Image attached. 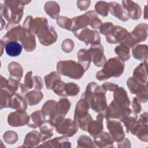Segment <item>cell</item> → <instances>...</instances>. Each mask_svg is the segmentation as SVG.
Segmentation results:
<instances>
[{
    "label": "cell",
    "instance_id": "cell-1",
    "mask_svg": "<svg viewBox=\"0 0 148 148\" xmlns=\"http://www.w3.org/2000/svg\"><path fill=\"white\" fill-rule=\"evenodd\" d=\"M106 92L101 85L98 86L95 82H92L87 84L81 98L87 102L92 110L97 113H102L108 106L105 96Z\"/></svg>",
    "mask_w": 148,
    "mask_h": 148
},
{
    "label": "cell",
    "instance_id": "cell-2",
    "mask_svg": "<svg viewBox=\"0 0 148 148\" xmlns=\"http://www.w3.org/2000/svg\"><path fill=\"white\" fill-rule=\"evenodd\" d=\"M31 30L37 35L40 43L42 45L50 46L57 41V32L53 27L49 25L48 20L45 17L34 18Z\"/></svg>",
    "mask_w": 148,
    "mask_h": 148
},
{
    "label": "cell",
    "instance_id": "cell-3",
    "mask_svg": "<svg viewBox=\"0 0 148 148\" xmlns=\"http://www.w3.org/2000/svg\"><path fill=\"white\" fill-rule=\"evenodd\" d=\"M30 2V1H5L4 4H1V16L8 21V25L18 24L23 16L24 6Z\"/></svg>",
    "mask_w": 148,
    "mask_h": 148
},
{
    "label": "cell",
    "instance_id": "cell-4",
    "mask_svg": "<svg viewBox=\"0 0 148 148\" xmlns=\"http://www.w3.org/2000/svg\"><path fill=\"white\" fill-rule=\"evenodd\" d=\"M101 70L96 73L95 77L99 81H103L112 77H120L123 73L125 64L118 57H114L107 60Z\"/></svg>",
    "mask_w": 148,
    "mask_h": 148
},
{
    "label": "cell",
    "instance_id": "cell-5",
    "mask_svg": "<svg viewBox=\"0 0 148 148\" xmlns=\"http://www.w3.org/2000/svg\"><path fill=\"white\" fill-rule=\"evenodd\" d=\"M57 72L73 79H80L84 75L85 70L79 63L72 60L60 61L57 64Z\"/></svg>",
    "mask_w": 148,
    "mask_h": 148
},
{
    "label": "cell",
    "instance_id": "cell-6",
    "mask_svg": "<svg viewBox=\"0 0 148 148\" xmlns=\"http://www.w3.org/2000/svg\"><path fill=\"white\" fill-rule=\"evenodd\" d=\"M90 107L87 102L83 98H80L77 101L74 112V120L83 131H87L90 123L93 120L91 115L88 113Z\"/></svg>",
    "mask_w": 148,
    "mask_h": 148
},
{
    "label": "cell",
    "instance_id": "cell-7",
    "mask_svg": "<svg viewBox=\"0 0 148 148\" xmlns=\"http://www.w3.org/2000/svg\"><path fill=\"white\" fill-rule=\"evenodd\" d=\"M106 40L110 44H124L130 48L135 46L130 33L124 28L114 25L109 34L106 36Z\"/></svg>",
    "mask_w": 148,
    "mask_h": 148
},
{
    "label": "cell",
    "instance_id": "cell-8",
    "mask_svg": "<svg viewBox=\"0 0 148 148\" xmlns=\"http://www.w3.org/2000/svg\"><path fill=\"white\" fill-rule=\"evenodd\" d=\"M70 108L71 102L66 98H62L56 102L49 119V121L54 127L58 125L64 120Z\"/></svg>",
    "mask_w": 148,
    "mask_h": 148
},
{
    "label": "cell",
    "instance_id": "cell-9",
    "mask_svg": "<svg viewBox=\"0 0 148 148\" xmlns=\"http://www.w3.org/2000/svg\"><path fill=\"white\" fill-rule=\"evenodd\" d=\"M147 116V112L142 113L139 120L136 121L130 129L132 135L136 136L139 139L145 142L148 141Z\"/></svg>",
    "mask_w": 148,
    "mask_h": 148
},
{
    "label": "cell",
    "instance_id": "cell-10",
    "mask_svg": "<svg viewBox=\"0 0 148 148\" xmlns=\"http://www.w3.org/2000/svg\"><path fill=\"white\" fill-rule=\"evenodd\" d=\"M129 90L132 94L136 95V98L140 102L146 103L148 100L147 83H140L133 77H129L127 81Z\"/></svg>",
    "mask_w": 148,
    "mask_h": 148
},
{
    "label": "cell",
    "instance_id": "cell-11",
    "mask_svg": "<svg viewBox=\"0 0 148 148\" xmlns=\"http://www.w3.org/2000/svg\"><path fill=\"white\" fill-rule=\"evenodd\" d=\"M73 34L79 40L84 42L86 45L100 44L101 38L97 31L91 30L86 27L73 32Z\"/></svg>",
    "mask_w": 148,
    "mask_h": 148
},
{
    "label": "cell",
    "instance_id": "cell-12",
    "mask_svg": "<svg viewBox=\"0 0 148 148\" xmlns=\"http://www.w3.org/2000/svg\"><path fill=\"white\" fill-rule=\"evenodd\" d=\"M53 90L57 95L62 97H66L77 95L80 91V87L77 84L73 82L64 83L61 80Z\"/></svg>",
    "mask_w": 148,
    "mask_h": 148
},
{
    "label": "cell",
    "instance_id": "cell-13",
    "mask_svg": "<svg viewBox=\"0 0 148 148\" xmlns=\"http://www.w3.org/2000/svg\"><path fill=\"white\" fill-rule=\"evenodd\" d=\"M106 126L113 140L117 142H121L125 138V132L121 123L117 120H106Z\"/></svg>",
    "mask_w": 148,
    "mask_h": 148
},
{
    "label": "cell",
    "instance_id": "cell-14",
    "mask_svg": "<svg viewBox=\"0 0 148 148\" xmlns=\"http://www.w3.org/2000/svg\"><path fill=\"white\" fill-rule=\"evenodd\" d=\"M29 116L28 115L25 110H16L11 112L8 116V123L11 127H21L28 124Z\"/></svg>",
    "mask_w": 148,
    "mask_h": 148
},
{
    "label": "cell",
    "instance_id": "cell-15",
    "mask_svg": "<svg viewBox=\"0 0 148 148\" xmlns=\"http://www.w3.org/2000/svg\"><path fill=\"white\" fill-rule=\"evenodd\" d=\"M55 128L58 134L67 137H72L77 132L78 126L75 120L71 119H64Z\"/></svg>",
    "mask_w": 148,
    "mask_h": 148
},
{
    "label": "cell",
    "instance_id": "cell-16",
    "mask_svg": "<svg viewBox=\"0 0 148 148\" xmlns=\"http://www.w3.org/2000/svg\"><path fill=\"white\" fill-rule=\"evenodd\" d=\"M91 61L98 67H101L106 61V58L104 54V48L101 44L91 45L88 49Z\"/></svg>",
    "mask_w": 148,
    "mask_h": 148
},
{
    "label": "cell",
    "instance_id": "cell-17",
    "mask_svg": "<svg viewBox=\"0 0 148 148\" xmlns=\"http://www.w3.org/2000/svg\"><path fill=\"white\" fill-rule=\"evenodd\" d=\"M131 109L130 108H124L119 106L113 100L107 106L105 109V113L104 117L106 120L108 119H119L120 117L130 111Z\"/></svg>",
    "mask_w": 148,
    "mask_h": 148
},
{
    "label": "cell",
    "instance_id": "cell-18",
    "mask_svg": "<svg viewBox=\"0 0 148 148\" xmlns=\"http://www.w3.org/2000/svg\"><path fill=\"white\" fill-rule=\"evenodd\" d=\"M20 41L24 49L27 52L33 51L36 49V44L35 37L34 32L31 30L23 28Z\"/></svg>",
    "mask_w": 148,
    "mask_h": 148
},
{
    "label": "cell",
    "instance_id": "cell-19",
    "mask_svg": "<svg viewBox=\"0 0 148 148\" xmlns=\"http://www.w3.org/2000/svg\"><path fill=\"white\" fill-rule=\"evenodd\" d=\"M6 34L3 36L1 40L4 44L9 42H17L20 40L23 27L20 24L6 25Z\"/></svg>",
    "mask_w": 148,
    "mask_h": 148
},
{
    "label": "cell",
    "instance_id": "cell-20",
    "mask_svg": "<svg viewBox=\"0 0 148 148\" xmlns=\"http://www.w3.org/2000/svg\"><path fill=\"white\" fill-rule=\"evenodd\" d=\"M147 29L148 25L146 23H140L134 28L130 34L135 45L147 39Z\"/></svg>",
    "mask_w": 148,
    "mask_h": 148
},
{
    "label": "cell",
    "instance_id": "cell-21",
    "mask_svg": "<svg viewBox=\"0 0 148 148\" xmlns=\"http://www.w3.org/2000/svg\"><path fill=\"white\" fill-rule=\"evenodd\" d=\"M122 5L128 13L129 18L132 20H138L140 18L142 10L140 6L132 1H123Z\"/></svg>",
    "mask_w": 148,
    "mask_h": 148
},
{
    "label": "cell",
    "instance_id": "cell-22",
    "mask_svg": "<svg viewBox=\"0 0 148 148\" xmlns=\"http://www.w3.org/2000/svg\"><path fill=\"white\" fill-rule=\"evenodd\" d=\"M42 142H44L42 134L40 132L33 130L26 135L23 146L25 147H36L39 146V144Z\"/></svg>",
    "mask_w": 148,
    "mask_h": 148
},
{
    "label": "cell",
    "instance_id": "cell-23",
    "mask_svg": "<svg viewBox=\"0 0 148 148\" xmlns=\"http://www.w3.org/2000/svg\"><path fill=\"white\" fill-rule=\"evenodd\" d=\"M109 11L114 17L122 21H127L129 19L128 13L122 5L115 2H108Z\"/></svg>",
    "mask_w": 148,
    "mask_h": 148
},
{
    "label": "cell",
    "instance_id": "cell-24",
    "mask_svg": "<svg viewBox=\"0 0 148 148\" xmlns=\"http://www.w3.org/2000/svg\"><path fill=\"white\" fill-rule=\"evenodd\" d=\"M113 92V101L124 108H129L131 104L130 100L124 88L119 87Z\"/></svg>",
    "mask_w": 148,
    "mask_h": 148
},
{
    "label": "cell",
    "instance_id": "cell-25",
    "mask_svg": "<svg viewBox=\"0 0 148 148\" xmlns=\"http://www.w3.org/2000/svg\"><path fill=\"white\" fill-rule=\"evenodd\" d=\"M104 118V114L102 113H99L96 117V120H92L89 124L87 131L89 134L93 137V138L97 136L100 134L103 128V120Z\"/></svg>",
    "mask_w": 148,
    "mask_h": 148
},
{
    "label": "cell",
    "instance_id": "cell-26",
    "mask_svg": "<svg viewBox=\"0 0 148 148\" xmlns=\"http://www.w3.org/2000/svg\"><path fill=\"white\" fill-rule=\"evenodd\" d=\"M39 147H71V143L68 140V138L66 136H62L60 137H56L52 139L49 140L45 142H43Z\"/></svg>",
    "mask_w": 148,
    "mask_h": 148
},
{
    "label": "cell",
    "instance_id": "cell-27",
    "mask_svg": "<svg viewBox=\"0 0 148 148\" xmlns=\"http://www.w3.org/2000/svg\"><path fill=\"white\" fill-rule=\"evenodd\" d=\"M94 142L97 147H113L114 140L110 135L103 131L94 138Z\"/></svg>",
    "mask_w": 148,
    "mask_h": 148
},
{
    "label": "cell",
    "instance_id": "cell-28",
    "mask_svg": "<svg viewBox=\"0 0 148 148\" xmlns=\"http://www.w3.org/2000/svg\"><path fill=\"white\" fill-rule=\"evenodd\" d=\"M72 23L71 31L73 32L81 29L86 28L87 26L90 24V18L86 12L84 14L72 18Z\"/></svg>",
    "mask_w": 148,
    "mask_h": 148
},
{
    "label": "cell",
    "instance_id": "cell-29",
    "mask_svg": "<svg viewBox=\"0 0 148 148\" xmlns=\"http://www.w3.org/2000/svg\"><path fill=\"white\" fill-rule=\"evenodd\" d=\"M147 60H144L138 66H137L133 71L132 77L137 81L142 83H147Z\"/></svg>",
    "mask_w": 148,
    "mask_h": 148
},
{
    "label": "cell",
    "instance_id": "cell-30",
    "mask_svg": "<svg viewBox=\"0 0 148 148\" xmlns=\"http://www.w3.org/2000/svg\"><path fill=\"white\" fill-rule=\"evenodd\" d=\"M45 121V115L42 110H36L29 115V121L27 124L30 128H36Z\"/></svg>",
    "mask_w": 148,
    "mask_h": 148
},
{
    "label": "cell",
    "instance_id": "cell-31",
    "mask_svg": "<svg viewBox=\"0 0 148 148\" xmlns=\"http://www.w3.org/2000/svg\"><path fill=\"white\" fill-rule=\"evenodd\" d=\"M119 119L124 123L127 133H129L131 128L138 119V115L137 113L131 109L130 111L121 116Z\"/></svg>",
    "mask_w": 148,
    "mask_h": 148
},
{
    "label": "cell",
    "instance_id": "cell-32",
    "mask_svg": "<svg viewBox=\"0 0 148 148\" xmlns=\"http://www.w3.org/2000/svg\"><path fill=\"white\" fill-rule=\"evenodd\" d=\"M77 57L78 62L84 68L85 71H86L89 68L91 62V58L88 49H80L77 53Z\"/></svg>",
    "mask_w": 148,
    "mask_h": 148
},
{
    "label": "cell",
    "instance_id": "cell-33",
    "mask_svg": "<svg viewBox=\"0 0 148 148\" xmlns=\"http://www.w3.org/2000/svg\"><path fill=\"white\" fill-rule=\"evenodd\" d=\"M10 74L9 77L20 81L23 75V69L21 65L17 62H11L8 66Z\"/></svg>",
    "mask_w": 148,
    "mask_h": 148
},
{
    "label": "cell",
    "instance_id": "cell-34",
    "mask_svg": "<svg viewBox=\"0 0 148 148\" xmlns=\"http://www.w3.org/2000/svg\"><path fill=\"white\" fill-rule=\"evenodd\" d=\"M147 51L146 45H136L132 47V54L134 58L139 61L147 60Z\"/></svg>",
    "mask_w": 148,
    "mask_h": 148
},
{
    "label": "cell",
    "instance_id": "cell-35",
    "mask_svg": "<svg viewBox=\"0 0 148 148\" xmlns=\"http://www.w3.org/2000/svg\"><path fill=\"white\" fill-rule=\"evenodd\" d=\"M44 9L45 12L53 19H57L59 17L60 7L55 1H48L45 3Z\"/></svg>",
    "mask_w": 148,
    "mask_h": 148
},
{
    "label": "cell",
    "instance_id": "cell-36",
    "mask_svg": "<svg viewBox=\"0 0 148 148\" xmlns=\"http://www.w3.org/2000/svg\"><path fill=\"white\" fill-rule=\"evenodd\" d=\"M43 98V93L40 90L35 89L28 92L25 95V99L29 106H34L39 103Z\"/></svg>",
    "mask_w": 148,
    "mask_h": 148
},
{
    "label": "cell",
    "instance_id": "cell-37",
    "mask_svg": "<svg viewBox=\"0 0 148 148\" xmlns=\"http://www.w3.org/2000/svg\"><path fill=\"white\" fill-rule=\"evenodd\" d=\"M5 49L9 56L17 57L21 54L23 46L17 42H9L5 44Z\"/></svg>",
    "mask_w": 148,
    "mask_h": 148
},
{
    "label": "cell",
    "instance_id": "cell-38",
    "mask_svg": "<svg viewBox=\"0 0 148 148\" xmlns=\"http://www.w3.org/2000/svg\"><path fill=\"white\" fill-rule=\"evenodd\" d=\"M44 79L46 87L48 90H53L61 80L60 75L55 71H53L45 76Z\"/></svg>",
    "mask_w": 148,
    "mask_h": 148
},
{
    "label": "cell",
    "instance_id": "cell-39",
    "mask_svg": "<svg viewBox=\"0 0 148 148\" xmlns=\"http://www.w3.org/2000/svg\"><path fill=\"white\" fill-rule=\"evenodd\" d=\"M27 108V103L23 97L18 93H15L12 97L10 108L16 110H25Z\"/></svg>",
    "mask_w": 148,
    "mask_h": 148
},
{
    "label": "cell",
    "instance_id": "cell-40",
    "mask_svg": "<svg viewBox=\"0 0 148 148\" xmlns=\"http://www.w3.org/2000/svg\"><path fill=\"white\" fill-rule=\"evenodd\" d=\"M14 94L11 92L6 88H1L0 95V108H10L12 97Z\"/></svg>",
    "mask_w": 148,
    "mask_h": 148
},
{
    "label": "cell",
    "instance_id": "cell-41",
    "mask_svg": "<svg viewBox=\"0 0 148 148\" xmlns=\"http://www.w3.org/2000/svg\"><path fill=\"white\" fill-rule=\"evenodd\" d=\"M114 52L118 57L124 62L128 61L131 57L130 48L124 44H120L116 46L114 49Z\"/></svg>",
    "mask_w": 148,
    "mask_h": 148
},
{
    "label": "cell",
    "instance_id": "cell-42",
    "mask_svg": "<svg viewBox=\"0 0 148 148\" xmlns=\"http://www.w3.org/2000/svg\"><path fill=\"white\" fill-rule=\"evenodd\" d=\"M54 127L51 125L50 121L48 120H45L40 126L39 130L40 133L43 135V141L47 140V139L51 138L53 136V131Z\"/></svg>",
    "mask_w": 148,
    "mask_h": 148
},
{
    "label": "cell",
    "instance_id": "cell-43",
    "mask_svg": "<svg viewBox=\"0 0 148 148\" xmlns=\"http://www.w3.org/2000/svg\"><path fill=\"white\" fill-rule=\"evenodd\" d=\"M77 147H97L94 142L87 135H83L79 137L77 140Z\"/></svg>",
    "mask_w": 148,
    "mask_h": 148
},
{
    "label": "cell",
    "instance_id": "cell-44",
    "mask_svg": "<svg viewBox=\"0 0 148 148\" xmlns=\"http://www.w3.org/2000/svg\"><path fill=\"white\" fill-rule=\"evenodd\" d=\"M95 11L97 14L106 17L109 12L108 3L105 1H98L95 3Z\"/></svg>",
    "mask_w": 148,
    "mask_h": 148
},
{
    "label": "cell",
    "instance_id": "cell-45",
    "mask_svg": "<svg viewBox=\"0 0 148 148\" xmlns=\"http://www.w3.org/2000/svg\"><path fill=\"white\" fill-rule=\"evenodd\" d=\"M87 13L90 18V22L89 25L91 26V27L94 29L99 28L103 23L98 18L97 13L95 12V11L90 10L87 12Z\"/></svg>",
    "mask_w": 148,
    "mask_h": 148
},
{
    "label": "cell",
    "instance_id": "cell-46",
    "mask_svg": "<svg viewBox=\"0 0 148 148\" xmlns=\"http://www.w3.org/2000/svg\"><path fill=\"white\" fill-rule=\"evenodd\" d=\"M57 24L59 27L63 29L71 31L72 27V18L65 16H60L57 18Z\"/></svg>",
    "mask_w": 148,
    "mask_h": 148
},
{
    "label": "cell",
    "instance_id": "cell-47",
    "mask_svg": "<svg viewBox=\"0 0 148 148\" xmlns=\"http://www.w3.org/2000/svg\"><path fill=\"white\" fill-rule=\"evenodd\" d=\"M4 141L8 144L12 145L15 143L18 140L17 134L13 131H8L4 133L3 135Z\"/></svg>",
    "mask_w": 148,
    "mask_h": 148
},
{
    "label": "cell",
    "instance_id": "cell-48",
    "mask_svg": "<svg viewBox=\"0 0 148 148\" xmlns=\"http://www.w3.org/2000/svg\"><path fill=\"white\" fill-rule=\"evenodd\" d=\"M56 103V101L53 99H50L45 102L41 109V110L43 112V113L46 116H49Z\"/></svg>",
    "mask_w": 148,
    "mask_h": 148
},
{
    "label": "cell",
    "instance_id": "cell-49",
    "mask_svg": "<svg viewBox=\"0 0 148 148\" xmlns=\"http://www.w3.org/2000/svg\"><path fill=\"white\" fill-rule=\"evenodd\" d=\"M74 42L71 39H66L64 40L61 44V49L62 51L66 53L71 52L74 49Z\"/></svg>",
    "mask_w": 148,
    "mask_h": 148
},
{
    "label": "cell",
    "instance_id": "cell-50",
    "mask_svg": "<svg viewBox=\"0 0 148 148\" xmlns=\"http://www.w3.org/2000/svg\"><path fill=\"white\" fill-rule=\"evenodd\" d=\"M114 27V25L111 22H105L101 24L99 29V32L103 35H108L112 29Z\"/></svg>",
    "mask_w": 148,
    "mask_h": 148
},
{
    "label": "cell",
    "instance_id": "cell-51",
    "mask_svg": "<svg viewBox=\"0 0 148 148\" xmlns=\"http://www.w3.org/2000/svg\"><path fill=\"white\" fill-rule=\"evenodd\" d=\"M33 87L38 90H40L43 88V83L39 76L35 75L33 76Z\"/></svg>",
    "mask_w": 148,
    "mask_h": 148
},
{
    "label": "cell",
    "instance_id": "cell-52",
    "mask_svg": "<svg viewBox=\"0 0 148 148\" xmlns=\"http://www.w3.org/2000/svg\"><path fill=\"white\" fill-rule=\"evenodd\" d=\"M32 72L29 71L27 72L24 77V84L29 88L31 89L33 87V77L32 76Z\"/></svg>",
    "mask_w": 148,
    "mask_h": 148
},
{
    "label": "cell",
    "instance_id": "cell-53",
    "mask_svg": "<svg viewBox=\"0 0 148 148\" xmlns=\"http://www.w3.org/2000/svg\"><path fill=\"white\" fill-rule=\"evenodd\" d=\"M77 6L80 10L83 11L87 10L90 5V1H77Z\"/></svg>",
    "mask_w": 148,
    "mask_h": 148
},
{
    "label": "cell",
    "instance_id": "cell-54",
    "mask_svg": "<svg viewBox=\"0 0 148 148\" xmlns=\"http://www.w3.org/2000/svg\"><path fill=\"white\" fill-rule=\"evenodd\" d=\"M101 86L106 91H114L117 88L119 87L118 84L111 82H105Z\"/></svg>",
    "mask_w": 148,
    "mask_h": 148
},
{
    "label": "cell",
    "instance_id": "cell-55",
    "mask_svg": "<svg viewBox=\"0 0 148 148\" xmlns=\"http://www.w3.org/2000/svg\"><path fill=\"white\" fill-rule=\"evenodd\" d=\"M132 108L133 111L136 113H138L141 110V105L140 102L137 99L136 97H134L132 102Z\"/></svg>",
    "mask_w": 148,
    "mask_h": 148
},
{
    "label": "cell",
    "instance_id": "cell-56",
    "mask_svg": "<svg viewBox=\"0 0 148 148\" xmlns=\"http://www.w3.org/2000/svg\"><path fill=\"white\" fill-rule=\"evenodd\" d=\"M118 147H131V142L127 139L124 138L121 142H117Z\"/></svg>",
    "mask_w": 148,
    "mask_h": 148
},
{
    "label": "cell",
    "instance_id": "cell-57",
    "mask_svg": "<svg viewBox=\"0 0 148 148\" xmlns=\"http://www.w3.org/2000/svg\"><path fill=\"white\" fill-rule=\"evenodd\" d=\"M19 88L20 89V92H21V94L22 95H25L28 92V88L24 84H23V83H21L20 84V86H19Z\"/></svg>",
    "mask_w": 148,
    "mask_h": 148
},
{
    "label": "cell",
    "instance_id": "cell-58",
    "mask_svg": "<svg viewBox=\"0 0 148 148\" xmlns=\"http://www.w3.org/2000/svg\"><path fill=\"white\" fill-rule=\"evenodd\" d=\"M1 30H2L3 28V26L5 24V20H3V18L2 16H1Z\"/></svg>",
    "mask_w": 148,
    "mask_h": 148
}]
</instances>
